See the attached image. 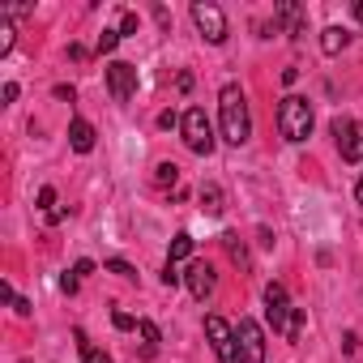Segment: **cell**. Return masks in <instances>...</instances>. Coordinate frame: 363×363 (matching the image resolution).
<instances>
[{
	"label": "cell",
	"mask_w": 363,
	"mask_h": 363,
	"mask_svg": "<svg viewBox=\"0 0 363 363\" xmlns=\"http://www.w3.org/2000/svg\"><path fill=\"white\" fill-rule=\"evenodd\" d=\"M218 124H223V141H227V145H244V141L252 137L248 99H244V90H240L235 82L223 86V94H218Z\"/></svg>",
	"instance_id": "obj_1"
},
{
	"label": "cell",
	"mask_w": 363,
	"mask_h": 363,
	"mask_svg": "<svg viewBox=\"0 0 363 363\" xmlns=\"http://www.w3.org/2000/svg\"><path fill=\"white\" fill-rule=\"evenodd\" d=\"M278 133H282L291 145L308 141V137H312V103L299 99V94H286V99L278 103Z\"/></svg>",
	"instance_id": "obj_2"
},
{
	"label": "cell",
	"mask_w": 363,
	"mask_h": 363,
	"mask_svg": "<svg viewBox=\"0 0 363 363\" xmlns=\"http://www.w3.org/2000/svg\"><path fill=\"white\" fill-rule=\"evenodd\" d=\"M179 133H184V145L201 158L214 154V124L206 116V107H189L184 116H179Z\"/></svg>",
	"instance_id": "obj_3"
},
{
	"label": "cell",
	"mask_w": 363,
	"mask_h": 363,
	"mask_svg": "<svg viewBox=\"0 0 363 363\" xmlns=\"http://www.w3.org/2000/svg\"><path fill=\"white\" fill-rule=\"evenodd\" d=\"M206 337L218 354V363H240V346H235V325H227L223 316H206Z\"/></svg>",
	"instance_id": "obj_4"
},
{
	"label": "cell",
	"mask_w": 363,
	"mask_h": 363,
	"mask_svg": "<svg viewBox=\"0 0 363 363\" xmlns=\"http://www.w3.org/2000/svg\"><path fill=\"white\" fill-rule=\"evenodd\" d=\"M235 346H240V363H265V333L257 320L240 316L235 325Z\"/></svg>",
	"instance_id": "obj_5"
},
{
	"label": "cell",
	"mask_w": 363,
	"mask_h": 363,
	"mask_svg": "<svg viewBox=\"0 0 363 363\" xmlns=\"http://www.w3.org/2000/svg\"><path fill=\"white\" fill-rule=\"evenodd\" d=\"M193 22H197V30L206 35V43H227V18H223V9L218 5H210V0H197L193 5Z\"/></svg>",
	"instance_id": "obj_6"
},
{
	"label": "cell",
	"mask_w": 363,
	"mask_h": 363,
	"mask_svg": "<svg viewBox=\"0 0 363 363\" xmlns=\"http://www.w3.org/2000/svg\"><path fill=\"white\" fill-rule=\"evenodd\" d=\"M265 316H269L274 333H291V316H295V308L286 303V286H278V282L265 286Z\"/></svg>",
	"instance_id": "obj_7"
},
{
	"label": "cell",
	"mask_w": 363,
	"mask_h": 363,
	"mask_svg": "<svg viewBox=\"0 0 363 363\" xmlns=\"http://www.w3.org/2000/svg\"><path fill=\"white\" fill-rule=\"evenodd\" d=\"M333 137L346 162H363V120H333Z\"/></svg>",
	"instance_id": "obj_8"
},
{
	"label": "cell",
	"mask_w": 363,
	"mask_h": 363,
	"mask_svg": "<svg viewBox=\"0 0 363 363\" xmlns=\"http://www.w3.org/2000/svg\"><path fill=\"white\" fill-rule=\"evenodd\" d=\"M107 90H111L116 103H128L137 94V69L128 60H111L107 65Z\"/></svg>",
	"instance_id": "obj_9"
},
{
	"label": "cell",
	"mask_w": 363,
	"mask_h": 363,
	"mask_svg": "<svg viewBox=\"0 0 363 363\" xmlns=\"http://www.w3.org/2000/svg\"><path fill=\"white\" fill-rule=\"evenodd\" d=\"M184 282H189L193 299H210V295H214V286H218V278H214V265H210V261H193V265H189V274H184Z\"/></svg>",
	"instance_id": "obj_10"
},
{
	"label": "cell",
	"mask_w": 363,
	"mask_h": 363,
	"mask_svg": "<svg viewBox=\"0 0 363 363\" xmlns=\"http://www.w3.org/2000/svg\"><path fill=\"white\" fill-rule=\"evenodd\" d=\"M346 43H350V30H342V26H325L320 30V52L325 56H337Z\"/></svg>",
	"instance_id": "obj_11"
},
{
	"label": "cell",
	"mask_w": 363,
	"mask_h": 363,
	"mask_svg": "<svg viewBox=\"0 0 363 363\" xmlns=\"http://www.w3.org/2000/svg\"><path fill=\"white\" fill-rule=\"evenodd\" d=\"M69 141H73L77 154H90V150H94V128H90L86 120H73V124H69Z\"/></svg>",
	"instance_id": "obj_12"
},
{
	"label": "cell",
	"mask_w": 363,
	"mask_h": 363,
	"mask_svg": "<svg viewBox=\"0 0 363 363\" xmlns=\"http://www.w3.org/2000/svg\"><path fill=\"white\" fill-rule=\"evenodd\" d=\"M137 333H141V354H145V359H154V354H158V342H162L158 325H154V320H141V325H137Z\"/></svg>",
	"instance_id": "obj_13"
},
{
	"label": "cell",
	"mask_w": 363,
	"mask_h": 363,
	"mask_svg": "<svg viewBox=\"0 0 363 363\" xmlns=\"http://www.w3.org/2000/svg\"><path fill=\"white\" fill-rule=\"evenodd\" d=\"M274 22H286L295 39L303 35V13H299V5H278V9H274Z\"/></svg>",
	"instance_id": "obj_14"
},
{
	"label": "cell",
	"mask_w": 363,
	"mask_h": 363,
	"mask_svg": "<svg viewBox=\"0 0 363 363\" xmlns=\"http://www.w3.org/2000/svg\"><path fill=\"white\" fill-rule=\"evenodd\" d=\"M223 244H227V252H231V261H235L240 269H252V261H248V248H244V240H240L235 231H227V235H223Z\"/></svg>",
	"instance_id": "obj_15"
},
{
	"label": "cell",
	"mask_w": 363,
	"mask_h": 363,
	"mask_svg": "<svg viewBox=\"0 0 363 363\" xmlns=\"http://www.w3.org/2000/svg\"><path fill=\"white\" fill-rule=\"evenodd\" d=\"M201 210H206V214H223V210H227L218 184H201Z\"/></svg>",
	"instance_id": "obj_16"
},
{
	"label": "cell",
	"mask_w": 363,
	"mask_h": 363,
	"mask_svg": "<svg viewBox=\"0 0 363 363\" xmlns=\"http://www.w3.org/2000/svg\"><path fill=\"white\" fill-rule=\"evenodd\" d=\"M189 252H193V235H189V231H179V235L171 240V265H175V261H184Z\"/></svg>",
	"instance_id": "obj_17"
},
{
	"label": "cell",
	"mask_w": 363,
	"mask_h": 363,
	"mask_svg": "<svg viewBox=\"0 0 363 363\" xmlns=\"http://www.w3.org/2000/svg\"><path fill=\"white\" fill-rule=\"evenodd\" d=\"M154 179L167 189V184H175V179H179V167H175V162H158V167H154Z\"/></svg>",
	"instance_id": "obj_18"
},
{
	"label": "cell",
	"mask_w": 363,
	"mask_h": 363,
	"mask_svg": "<svg viewBox=\"0 0 363 363\" xmlns=\"http://www.w3.org/2000/svg\"><path fill=\"white\" fill-rule=\"evenodd\" d=\"M120 39H124L120 30H103V35H99V56H103V52H116V43H120Z\"/></svg>",
	"instance_id": "obj_19"
},
{
	"label": "cell",
	"mask_w": 363,
	"mask_h": 363,
	"mask_svg": "<svg viewBox=\"0 0 363 363\" xmlns=\"http://www.w3.org/2000/svg\"><path fill=\"white\" fill-rule=\"evenodd\" d=\"M9 48H13V26L0 18V56H9Z\"/></svg>",
	"instance_id": "obj_20"
},
{
	"label": "cell",
	"mask_w": 363,
	"mask_h": 363,
	"mask_svg": "<svg viewBox=\"0 0 363 363\" xmlns=\"http://www.w3.org/2000/svg\"><path fill=\"white\" fill-rule=\"evenodd\" d=\"M107 269H111V274H120L124 282H137V274H133V265H128V261H107Z\"/></svg>",
	"instance_id": "obj_21"
},
{
	"label": "cell",
	"mask_w": 363,
	"mask_h": 363,
	"mask_svg": "<svg viewBox=\"0 0 363 363\" xmlns=\"http://www.w3.org/2000/svg\"><path fill=\"white\" fill-rule=\"evenodd\" d=\"M39 206H43V214H56L60 206H56V189H43L39 193Z\"/></svg>",
	"instance_id": "obj_22"
},
{
	"label": "cell",
	"mask_w": 363,
	"mask_h": 363,
	"mask_svg": "<svg viewBox=\"0 0 363 363\" xmlns=\"http://www.w3.org/2000/svg\"><path fill=\"white\" fill-rule=\"evenodd\" d=\"M111 325H116V329H124V333H128V329H137V325H141V320H133V316H128V312H111Z\"/></svg>",
	"instance_id": "obj_23"
},
{
	"label": "cell",
	"mask_w": 363,
	"mask_h": 363,
	"mask_svg": "<svg viewBox=\"0 0 363 363\" xmlns=\"http://www.w3.org/2000/svg\"><path fill=\"white\" fill-rule=\"evenodd\" d=\"M82 363H111V354H107V350H94V346H90V350H82Z\"/></svg>",
	"instance_id": "obj_24"
},
{
	"label": "cell",
	"mask_w": 363,
	"mask_h": 363,
	"mask_svg": "<svg viewBox=\"0 0 363 363\" xmlns=\"http://www.w3.org/2000/svg\"><path fill=\"white\" fill-rule=\"evenodd\" d=\"M120 35H137V18H133V13L120 18Z\"/></svg>",
	"instance_id": "obj_25"
},
{
	"label": "cell",
	"mask_w": 363,
	"mask_h": 363,
	"mask_svg": "<svg viewBox=\"0 0 363 363\" xmlns=\"http://www.w3.org/2000/svg\"><path fill=\"white\" fill-rule=\"evenodd\" d=\"M179 278H184V274H175V265H167V269H162V282H167V286H175Z\"/></svg>",
	"instance_id": "obj_26"
},
{
	"label": "cell",
	"mask_w": 363,
	"mask_h": 363,
	"mask_svg": "<svg viewBox=\"0 0 363 363\" xmlns=\"http://www.w3.org/2000/svg\"><path fill=\"white\" fill-rule=\"evenodd\" d=\"M158 124H162V128H175V124H179V116H175V111H162V116H158Z\"/></svg>",
	"instance_id": "obj_27"
},
{
	"label": "cell",
	"mask_w": 363,
	"mask_h": 363,
	"mask_svg": "<svg viewBox=\"0 0 363 363\" xmlns=\"http://www.w3.org/2000/svg\"><path fill=\"white\" fill-rule=\"evenodd\" d=\"M77 282H82V278H77V274H65V278H60V286H65V291H69V295H73V291H77Z\"/></svg>",
	"instance_id": "obj_28"
},
{
	"label": "cell",
	"mask_w": 363,
	"mask_h": 363,
	"mask_svg": "<svg viewBox=\"0 0 363 363\" xmlns=\"http://www.w3.org/2000/svg\"><path fill=\"white\" fill-rule=\"evenodd\" d=\"M13 312H18V316H30V299H18V295H13Z\"/></svg>",
	"instance_id": "obj_29"
},
{
	"label": "cell",
	"mask_w": 363,
	"mask_h": 363,
	"mask_svg": "<svg viewBox=\"0 0 363 363\" xmlns=\"http://www.w3.org/2000/svg\"><path fill=\"white\" fill-rule=\"evenodd\" d=\"M90 269H94V261H77V265H73V274H77V278H86Z\"/></svg>",
	"instance_id": "obj_30"
},
{
	"label": "cell",
	"mask_w": 363,
	"mask_h": 363,
	"mask_svg": "<svg viewBox=\"0 0 363 363\" xmlns=\"http://www.w3.org/2000/svg\"><path fill=\"white\" fill-rule=\"evenodd\" d=\"M354 201H359V210H363V175H359V184H354Z\"/></svg>",
	"instance_id": "obj_31"
},
{
	"label": "cell",
	"mask_w": 363,
	"mask_h": 363,
	"mask_svg": "<svg viewBox=\"0 0 363 363\" xmlns=\"http://www.w3.org/2000/svg\"><path fill=\"white\" fill-rule=\"evenodd\" d=\"M354 18H359V22H363V0H359V5H354Z\"/></svg>",
	"instance_id": "obj_32"
}]
</instances>
